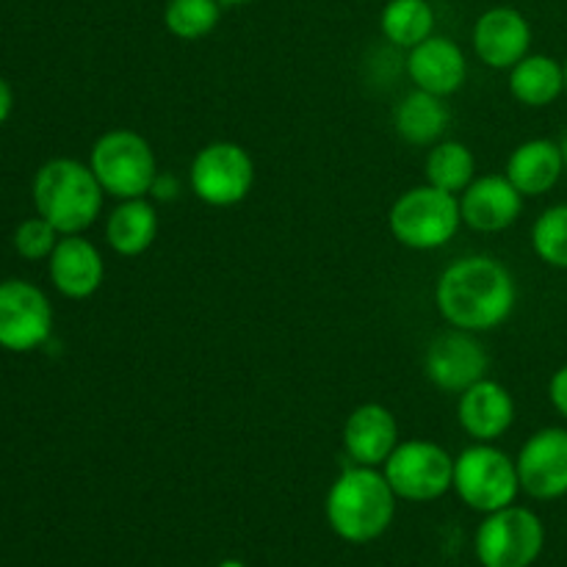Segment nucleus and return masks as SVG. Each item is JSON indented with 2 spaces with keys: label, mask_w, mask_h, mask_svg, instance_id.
<instances>
[{
  "label": "nucleus",
  "mask_w": 567,
  "mask_h": 567,
  "mask_svg": "<svg viewBox=\"0 0 567 567\" xmlns=\"http://www.w3.org/2000/svg\"><path fill=\"white\" fill-rule=\"evenodd\" d=\"M529 20L513 6H496L485 11L474 25V50L493 70H513L529 55Z\"/></svg>",
  "instance_id": "nucleus-13"
},
{
  "label": "nucleus",
  "mask_w": 567,
  "mask_h": 567,
  "mask_svg": "<svg viewBox=\"0 0 567 567\" xmlns=\"http://www.w3.org/2000/svg\"><path fill=\"white\" fill-rule=\"evenodd\" d=\"M55 236H59V230L48 219L37 216V219H25L17 227L14 247L25 260H42L53 255L55 244H59Z\"/></svg>",
  "instance_id": "nucleus-27"
},
{
  "label": "nucleus",
  "mask_w": 567,
  "mask_h": 567,
  "mask_svg": "<svg viewBox=\"0 0 567 567\" xmlns=\"http://www.w3.org/2000/svg\"><path fill=\"white\" fill-rule=\"evenodd\" d=\"M437 310L452 327L465 332L496 330L515 308V280L498 260L471 255L449 266L437 280Z\"/></svg>",
  "instance_id": "nucleus-1"
},
{
  "label": "nucleus",
  "mask_w": 567,
  "mask_h": 567,
  "mask_svg": "<svg viewBox=\"0 0 567 567\" xmlns=\"http://www.w3.org/2000/svg\"><path fill=\"white\" fill-rule=\"evenodd\" d=\"M11 105H14V94H11L9 83H6L3 78H0V125H3V122L9 120Z\"/></svg>",
  "instance_id": "nucleus-30"
},
{
  "label": "nucleus",
  "mask_w": 567,
  "mask_h": 567,
  "mask_svg": "<svg viewBox=\"0 0 567 567\" xmlns=\"http://www.w3.org/2000/svg\"><path fill=\"white\" fill-rule=\"evenodd\" d=\"M548 396H551V404L557 408V413L567 419V365L554 371L551 385H548Z\"/></svg>",
  "instance_id": "nucleus-28"
},
{
  "label": "nucleus",
  "mask_w": 567,
  "mask_h": 567,
  "mask_svg": "<svg viewBox=\"0 0 567 567\" xmlns=\"http://www.w3.org/2000/svg\"><path fill=\"white\" fill-rule=\"evenodd\" d=\"M474 153L460 142L435 144L430 158H426V181H430V186L443 188V192H465L474 183Z\"/></svg>",
  "instance_id": "nucleus-24"
},
{
  "label": "nucleus",
  "mask_w": 567,
  "mask_h": 567,
  "mask_svg": "<svg viewBox=\"0 0 567 567\" xmlns=\"http://www.w3.org/2000/svg\"><path fill=\"white\" fill-rule=\"evenodd\" d=\"M565 169L559 144L551 138H532L513 150L507 161V177L524 197H540L551 192Z\"/></svg>",
  "instance_id": "nucleus-19"
},
{
  "label": "nucleus",
  "mask_w": 567,
  "mask_h": 567,
  "mask_svg": "<svg viewBox=\"0 0 567 567\" xmlns=\"http://www.w3.org/2000/svg\"><path fill=\"white\" fill-rule=\"evenodd\" d=\"M408 72L413 83L424 92L446 97L454 94L465 83L468 75V64L454 39L446 37H430L421 44L410 48L408 55Z\"/></svg>",
  "instance_id": "nucleus-15"
},
{
  "label": "nucleus",
  "mask_w": 567,
  "mask_h": 567,
  "mask_svg": "<svg viewBox=\"0 0 567 567\" xmlns=\"http://www.w3.org/2000/svg\"><path fill=\"white\" fill-rule=\"evenodd\" d=\"M452 487L476 513H496L509 507L520 491L518 465L496 446H471L454 460Z\"/></svg>",
  "instance_id": "nucleus-6"
},
{
  "label": "nucleus",
  "mask_w": 567,
  "mask_h": 567,
  "mask_svg": "<svg viewBox=\"0 0 567 567\" xmlns=\"http://www.w3.org/2000/svg\"><path fill=\"white\" fill-rule=\"evenodd\" d=\"M463 221L460 199L437 186H415L393 203L388 225L399 244L410 249H437L454 238Z\"/></svg>",
  "instance_id": "nucleus-4"
},
{
  "label": "nucleus",
  "mask_w": 567,
  "mask_h": 567,
  "mask_svg": "<svg viewBox=\"0 0 567 567\" xmlns=\"http://www.w3.org/2000/svg\"><path fill=\"white\" fill-rule=\"evenodd\" d=\"M385 480L396 498L435 502L452 487L454 460L446 449L430 441L399 443L385 460Z\"/></svg>",
  "instance_id": "nucleus-8"
},
{
  "label": "nucleus",
  "mask_w": 567,
  "mask_h": 567,
  "mask_svg": "<svg viewBox=\"0 0 567 567\" xmlns=\"http://www.w3.org/2000/svg\"><path fill=\"white\" fill-rule=\"evenodd\" d=\"M221 3L219 0H166L164 22L169 33L177 39H203L219 25Z\"/></svg>",
  "instance_id": "nucleus-25"
},
{
  "label": "nucleus",
  "mask_w": 567,
  "mask_h": 567,
  "mask_svg": "<svg viewBox=\"0 0 567 567\" xmlns=\"http://www.w3.org/2000/svg\"><path fill=\"white\" fill-rule=\"evenodd\" d=\"M559 153H563V161H565V169H567V131H565L563 142H559Z\"/></svg>",
  "instance_id": "nucleus-31"
},
{
  "label": "nucleus",
  "mask_w": 567,
  "mask_h": 567,
  "mask_svg": "<svg viewBox=\"0 0 567 567\" xmlns=\"http://www.w3.org/2000/svg\"><path fill=\"white\" fill-rule=\"evenodd\" d=\"M463 221L480 233H498L515 225L524 210V194L507 175H485L465 188L460 199Z\"/></svg>",
  "instance_id": "nucleus-14"
},
{
  "label": "nucleus",
  "mask_w": 567,
  "mask_h": 567,
  "mask_svg": "<svg viewBox=\"0 0 567 567\" xmlns=\"http://www.w3.org/2000/svg\"><path fill=\"white\" fill-rule=\"evenodd\" d=\"M565 89V66L551 55H526L509 70V92L518 103L543 109Z\"/></svg>",
  "instance_id": "nucleus-21"
},
{
  "label": "nucleus",
  "mask_w": 567,
  "mask_h": 567,
  "mask_svg": "<svg viewBox=\"0 0 567 567\" xmlns=\"http://www.w3.org/2000/svg\"><path fill=\"white\" fill-rule=\"evenodd\" d=\"M255 183V164L241 144L214 142L192 161V188L203 203L230 208L249 194Z\"/></svg>",
  "instance_id": "nucleus-9"
},
{
  "label": "nucleus",
  "mask_w": 567,
  "mask_h": 567,
  "mask_svg": "<svg viewBox=\"0 0 567 567\" xmlns=\"http://www.w3.org/2000/svg\"><path fill=\"white\" fill-rule=\"evenodd\" d=\"M393 122H396V133L404 142L424 147V144H435L443 136V131L449 127V109L443 105V97L415 89L396 105Z\"/></svg>",
  "instance_id": "nucleus-22"
},
{
  "label": "nucleus",
  "mask_w": 567,
  "mask_h": 567,
  "mask_svg": "<svg viewBox=\"0 0 567 567\" xmlns=\"http://www.w3.org/2000/svg\"><path fill=\"white\" fill-rule=\"evenodd\" d=\"M396 513V493L385 474L369 465L343 471L327 496V520L347 543H371L385 535Z\"/></svg>",
  "instance_id": "nucleus-2"
},
{
  "label": "nucleus",
  "mask_w": 567,
  "mask_h": 567,
  "mask_svg": "<svg viewBox=\"0 0 567 567\" xmlns=\"http://www.w3.org/2000/svg\"><path fill=\"white\" fill-rule=\"evenodd\" d=\"M532 247L543 264L567 269V205H554L537 216L532 227Z\"/></svg>",
  "instance_id": "nucleus-26"
},
{
  "label": "nucleus",
  "mask_w": 567,
  "mask_h": 567,
  "mask_svg": "<svg viewBox=\"0 0 567 567\" xmlns=\"http://www.w3.org/2000/svg\"><path fill=\"white\" fill-rule=\"evenodd\" d=\"M382 33L399 48H415L432 37L435 11L426 0H388L382 9Z\"/></svg>",
  "instance_id": "nucleus-23"
},
{
  "label": "nucleus",
  "mask_w": 567,
  "mask_h": 567,
  "mask_svg": "<svg viewBox=\"0 0 567 567\" xmlns=\"http://www.w3.org/2000/svg\"><path fill=\"white\" fill-rule=\"evenodd\" d=\"M460 424L480 443L498 441L515 421V402L504 385L480 380L460 396Z\"/></svg>",
  "instance_id": "nucleus-16"
},
{
  "label": "nucleus",
  "mask_w": 567,
  "mask_h": 567,
  "mask_svg": "<svg viewBox=\"0 0 567 567\" xmlns=\"http://www.w3.org/2000/svg\"><path fill=\"white\" fill-rule=\"evenodd\" d=\"M103 186L81 161H48L33 177V205L64 236H78L103 210Z\"/></svg>",
  "instance_id": "nucleus-3"
},
{
  "label": "nucleus",
  "mask_w": 567,
  "mask_h": 567,
  "mask_svg": "<svg viewBox=\"0 0 567 567\" xmlns=\"http://www.w3.org/2000/svg\"><path fill=\"white\" fill-rule=\"evenodd\" d=\"M150 192H153L155 199H172L177 197V181L172 175H155V183Z\"/></svg>",
  "instance_id": "nucleus-29"
},
{
  "label": "nucleus",
  "mask_w": 567,
  "mask_h": 567,
  "mask_svg": "<svg viewBox=\"0 0 567 567\" xmlns=\"http://www.w3.org/2000/svg\"><path fill=\"white\" fill-rule=\"evenodd\" d=\"M396 419L382 404H363L343 424V446L358 465L377 468L399 446Z\"/></svg>",
  "instance_id": "nucleus-17"
},
{
  "label": "nucleus",
  "mask_w": 567,
  "mask_h": 567,
  "mask_svg": "<svg viewBox=\"0 0 567 567\" xmlns=\"http://www.w3.org/2000/svg\"><path fill=\"white\" fill-rule=\"evenodd\" d=\"M487 354L476 338H471L465 330L446 332L437 336L426 349V377L432 385L449 393L468 391L474 382L485 380Z\"/></svg>",
  "instance_id": "nucleus-12"
},
{
  "label": "nucleus",
  "mask_w": 567,
  "mask_h": 567,
  "mask_svg": "<svg viewBox=\"0 0 567 567\" xmlns=\"http://www.w3.org/2000/svg\"><path fill=\"white\" fill-rule=\"evenodd\" d=\"M520 491L540 502L567 496V430L548 426L535 432L518 454Z\"/></svg>",
  "instance_id": "nucleus-11"
},
{
  "label": "nucleus",
  "mask_w": 567,
  "mask_h": 567,
  "mask_svg": "<svg viewBox=\"0 0 567 567\" xmlns=\"http://www.w3.org/2000/svg\"><path fill=\"white\" fill-rule=\"evenodd\" d=\"M219 567H244V565L236 563V559H227V563H221Z\"/></svg>",
  "instance_id": "nucleus-33"
},
{
  "label": "nucleus",
  "mask_w": 567,
  "mask_h": 567,
  "mask_svg": "<svg viewBox=\"0 0 567 567\" xmlns=\"http://www.w3.org/2000/svg\"><path fill=\"white\" fill-rule=\"evenodd\" d=\"M158 233V216H155V205L147 203L144 197L122 199L109 216L105 225V236L114 252L125 255V258H136V255L147 252Z\"/></svg>",
  "instance_id": "nucleus-20"
},
{
  "label": "nucleus",
  "mask_w": 567,
  "mask_h": 567,
  "mask_svg": "<svg viewBox=\"0 0 567 567\" xmlns=\"http://www.w3.org/2000/svg\"><path fill=\"white\" fill-rule=\"evenodd\" d=\"M105 266L97 247L86 238L66 236L50 255V280L64 297L86 299L103 286Z\"/></svg>",
  "instance_id": "nucleus-18"
},
{
  "label": "nucleus",
  "mask_w": 567,
  "mask_h": 567,
  "mask_svg": "<svg viewBox=\"0 0 567 567\" xmlns=\"http://www.w3.org/2000/svg\"><path fill=\"white\" fill-rule=\"evenodd\" d=\"M565 89H567V61H565Z\"/></svg>",
  "instance_id": "nucleus-34"
},
{
  "label": "nucleus",
  "mask_w": 567,
  "mask_h": 567,
  "mask_svg": "<svg viewBox=\"0 0 567 567\" xmlns=\"http://www.w3.org/2000/svg\"><path fill=\"white\" fill-rule=\"evenodd\" d=\"M53 310L48 297L25 280L0 282V347L31 352L50 338Z\"/></svg>",
  "instance_id": "nucleus-10"
},
{
  "label": "nucleus",
  "mask_w": 567,
  "mask_h": 567,
  "mask_svg": "<svg viewBox=\"0 0 567 567\" xmlns=\"http://www.w3.org/2000/svg\"><path fill=\"white\" fill-rule=\"evenodd\" d=\"M92 172L105 194L116 199H136L150 194L155 175V155L147 138L133 131H109L94 142Z\"/></svg>",
  "instance_id": "nucleus-5"
},
{
  "label": "nucleus",
  "mask_w": 567,
  "mask_h": 567,
  "mask_svg": "<svg viewBox=\"0 0 567 567\" xmlns=\"http://www.w3.org/2000/svg\"><path fill=\"white\" fill-rule=\"evenodd\" d=\"M221 6H244V3H252V0H219Z\"/></svg>",
  "instance_id": "nucleus-32"
},
{
  "label": "nucleus",
  "mask_w": 567,
  "mask_h": 567,
  "mask_svg": "<svg viewBox=\"0 0 567 567\" xmlns=\"http://www.w3.org/2000/svg\"><path fill=\"white\" fill-rule=\"evenodd\" d=\"M546 546L543 520L532 509L504 507L487 515L476 529V557L482 567H529Z\"/></svg>",
  "instance_id": "nucleus-7"
}]
</instances>
